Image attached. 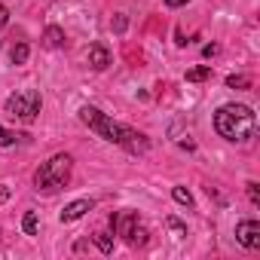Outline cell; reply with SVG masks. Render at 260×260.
I'll return each mask as SVG.
<instances>
[{"label":"cell","mask_w":260,"mask_h":260,"mask_svg":"<svg viewBox=\"0 0 260 260\" xmlns=\"http://www.w3.org/2000/svg\"><path fill=\"white\" fill-rule=\"evenodd\" d=\"M80 119H83L89 128H95L104 141L119 144V147H125L128 153H147V147H150V141H147L141 132H135V128H128V125H122V122H116V119H110L107 113H101V110L92 107V104H86V107L80 110Z\"/></svg>","instance_id":"obj_1"},{"label":"cell","mask_w":260,"mask_h":260,"mask_svg":"<svg viewBox=\"0 0 260 260\" xmlns=\"http://www.w3.org/2000/svg\"><path fill=\"white\" fill-rule=\"evenodd\" d=\"M214 128H217V135L233 141V144H242L254 135V128H257V116L248 104H223L217 107L214 113Z\"/></svg>","instance_id":"obj_2"},{"label":"cell","mask_w":260,"mask_h":260,"mask_svg":"<svg viewBox=\"0 0 260 260\" xmlns=\"http://www.w3.org/2000/svg\"><path fill=\"white\" fill-rule=\"evenodd\" d=\"M71 166H74V159H71L68 153H58V156H52L49 162H43V166L37 169V175H34L37 190H43V193L61 190V187L71 181Z\"/></svg>","instance_id":"obj_3"},{"label":"cell","mask_w":260,"mask_h":260,"mask_svg":"<svg viewBox=\"0 0 260 260\" xmlns=\"http://www.w3.org/2000/svg\"><path fill=\"white\" fill-rule=\"evenodd\" d=\"M7 113L10 116H22V119H34L40 113V95L34 89H25V92H16L7 98Z\"/></svg>","instance_id":"obj_4"},{"label":"cell","mask_w":260,"mask_h":260,"mask_svg":"<svg viewBox=\"0 0 260 260\" xmlns=\"http://www.w3.org/2000/svg\"><path fill=\"white\" fill-rule=\"evenodd\" d=\"M236 239H239V245H245V248H260V223L257 220H242L239 226H236Z\"/></svg>","instance_id":"obj_5"},{"label":"cell","mask_w":260,"mask_h":260,"mask_svg":"<svg viewBox=\"0 0 260 260\" xmlns=\"http://www.w3.org/2000/svg\"><path fill=\"white\" fill-rule=\"evenodd\" d=\"M86 61H89V68H92V71H104V68L110 64V52H107L101 43H95V46H89Z\"/></svg>","instance_id":"obj_6"},{"label":"cell","mask_w":260,"mask_h":260,"mask_svg":"<svg viewBox=\"0 0 260 260\" xmlns=\"http://www.w3.org/2000/svg\"><path fill=\"white\" fill-rule=\"evenodd\" d=\"M86 211H92V202L89 199H77V202H71V205H64V211H61V223H71V220H80Z\"/></svg>","instance_id":"obj_7"},{"label":"cell","mask_w":260,"mask_h":260,"mask_svg":"<svg viewBox=\"0 0 260 260\" xmlns=\"http://www.w3.org/2000/svg\"><path fill=\"white\" fill-rule=\"evenodd\" d=\"M43 46H46V49H58V46H64V31L55 28V25H49V28L43 31Z\"/></svg>","instance_id":"obj_8"},{"label":"cell","mask_w":260,"mask_h":260,"mask_svg":"<svg viewBox=\"0 0 260 260\" xmlns=\"http://www.w3.org/2000/svg\"><path fill=\"white\" fill-rule=\"evenodd\" d=\"M208 77H211V68H208V64L187 71V83H202V80H208Z\"/></svg>","instance_id":"obj_9"},{"label":"cell","mask_w":260,"mask_h":260,"mask_svg":"<svg viewBox=\"0 0 260 260\" xmlns=\"http://www.w3.org/2000/svg\"><path fill=\"white\" fill-rule=\"evenodd\" d=\"M28 52H31V49H28V43L13 46V52H10V55H13V64H25V61H28Z\"/></svg>","instance_id":"obj_10"},{"label":"cell","mask_w":260,"mask_h":260,"mask_svg":"<svg viewBox=\"0 0 260 260\" xmlns=\"http://www.w3.org/2000/svg\"><path fill=\"white\" fill-rule=\"evenodd\" d=\"M95 245H98L104 254H110V251H113V236H110V233H98V236H95Z\"/></svg>","instance_id":"obj_11"},{"label":"cell","mask_w":260,"mask_h":260,"mask_svg":"<svg viewBox=\"0 0 260 260\" xmlns=\"http://www.w3.org/2000/svg\"><path fill=\"white\" fill-rule=\"evenodd\" d=\"M226 86L230 89H245V86H251V80L245 74H233V77H226Z\"/></svg>","instance_id":"obj_12"},{"label":"cell","mask_w":260,"mask_h":260,"mask_svg":"<svg viewBox=\"0 0 260 260\" xmlns=\"http://www.w3.org/2000/svg\"><path fill=\"white\" fill-rule=\"evenodd\" d=\"M172 196H175V202H181V205H193V196H190V190H184V187H175L172 190Z\"/></svg>","instance_id":"obj_13"},{"label":"cell","mask_w":260,"mask_h":260,"mask_svg":"<svg viewBox=\"0 0 260 260\" xmlns=\"http://www.w3.org/2000/svg\"><path fill=\"white\" fill-rule=\"evenodd\" d=\"M19 138H22V135L10 132V128H0V147H13V144H16Z\"/></svg>","instance_id":"obj_14"},{"label":"cell","mask_w":260,"mask_h":260,"mask_svg":"<svg viewBox=\"0 0 260 260\" xmlns=\"http://www.w3.org/2000/svg\"><path fill=\"white\" fill-rule=\"evenodd\" d=\"M22 226H25V233H28V236H34V233H37V214H34V211H28V214H25V220H22Z\"/></svg>","instance_id":"obj_15"},{"label":"cell","mask_w":260,"mask_h":260,"mask_svg":"<svg viewBox=\"0 0 260 260\" xmlns=\"http://www.w3.org/2000/svg\"><path fill=\"white\" fill-rule=\"evenodd\" d=\"M166 223H169V230H172V233H175L178 239H184V236H187V226H184V223H181L178 217H169Z\"/></svg>","instance_id":"obj_16"},{"label":"cell","mask_w":260,"mask_h":260,"mask_svg":"<svg viewBox=\"0 0 260 260\" xmlns=\"http://www.w3.org/2000/svg\"><path fill=\"white\" fill-rule=\"evenodd\" d=\"M248 196H251V202H254V205L260 202V193H257V184H254V181L248 184Z\"/></svg>","instance_id":"obj_17"},{"label":"cell","mask_w":260,"mask_h":260,"mask_svg":"<svg viewBox=\"0 0 260 260\" xmlns=\"http://www.w3.org/2000/svg\"><path fill=\"white\" fill-rule=\"evenodd\" d=\"M7 22H10V13H7V7H4V4H0V31L7 28Z\"/></svg>","instance_id":"obj_18"},{"label":"cell","mask_w":260,"mask_h":260,"mask_svg":"<svg viewBox=\"0 0 260 260\" xmlns=\"http://www.w3.org/2000/svg\"><path fill=\"white\" fill-rule=\"evenodd\" d=\"M10 199V187H4V184H0V205H4Z\"/></svg>","instance_id":"obj_19"},{"label":"cell","mask_w":260,"mask_h":260,"mask_svg":"<svg viewBox=\"0 0 260 260\" xmlns=\"http://www.w3.org/2000/svg\"><path fill=\"white\" fill-rule=\"evenodd\" d=\"M202 52H205V55H208V58H211V55H214V52H217V46H214V43H208V46H205V49H202Z\"/></svg>","instance_id":"obj_20"},{"label":"cell","mask_w":260,"mask_h":260,"mask_svg":"<svg viewBox=\"0 0 260 260\" xmlns=\"http://www.w3.org/2000/svg\"><path fill=\"white\" fill-rule=\"evenodd\" d=\"M169 7H184V4H190V0H166Z\"/></svg>","instance_id":"obj_21"}]
</instances>
